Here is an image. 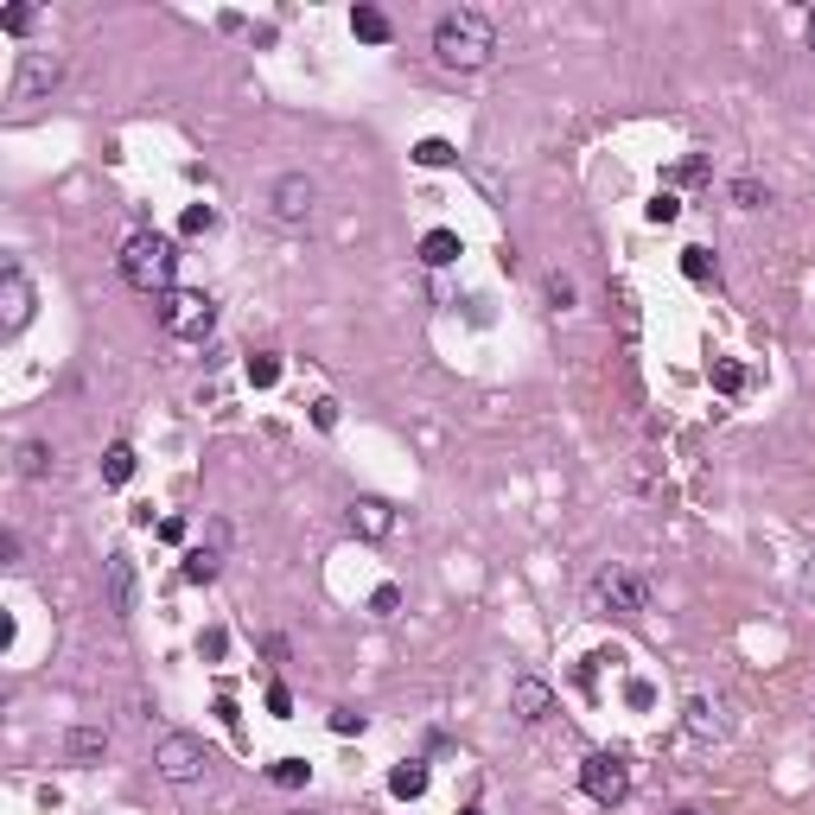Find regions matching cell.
Segmentation results:
<instances>
[{
  "label": "cell",
  "instance_id": "cell-41",
  "mask_svg": "<svg viewBox=\"0 0 815 815\" xmlns=\"http://www.w3.org/2000/svg\"><path fill=\"white\" fill-rule=\"evenodd\" d=\"M803 45L815 51V13H809V20H803Z\"/></svg>",
  "mask_w": 815,
  "mask_h": 815
},
{
  "label": "cell",
  "instance_id": "cell-13",
  "mask_svg": "<svg viewBox=\"0 0 815 815\" xmlns=\"http://www.w3.org/2000/svg\"><path fill=\"white\" fill-rule=\"evenodd\" d=\"M102 752H109V726H71L64 733V758L71 765H96Z\"/></svg>",
  "mask_w": 815,
  "mask_h": 815
},
{
  "label": "cell",
  "instance_id": "cell-12",
  "mask_svg": "<svg viewBox=\"0 0 815 815\" xmlns=\"http://www.w3.org/2000/svg\"><path fill=\"white\" fill-rule=\"evenodd\" d=\"M351 529L363 542H383L395 529V504H383V497H351Z\"/></svg>",
  "mask_w": 815,
  "mask_h": 815
},
{
  "label": "cell",
  "instance_id": "cell-38",
  "mask_svg": "<svg viewBox=\"0 0 815 815\" xmlns=\"http://www.w3.org/2000/svg\"><path fill=\"white\" fill-rule=\"evenodd\" d=\"M0 561H7V567H20V535H13V529L0 535Z\"/></svg>",
  "mask_w": 815,
  "mask_h": 815
},
{
  "label": "cell",
  "instance_id": "cell-25",
  "mask_svg": "<svg viewBox=\"0 0 815 815\" xmlns=\"http://www.w3.org/2000/svg\"><path fill=\"white\" fill-rule=\"evenodd\" d=\"M733 204H739V211H765V204H771V185H758V179H733Z\"/></svg>",
  "mask_w": 815,
  "mask_h": 815
},
{
  "label": "cell",
  "instance_id": "cell-34",
  "mask_svg": "<svg viewBox=\"0 0 815 815\" xmlns=\"http://www.w3.org/2000/svg\"><path fill=\"white\" fill-rule=\"evenodd\" d=\"M268 714H274V720H287V714H293V695H287V688H281V682H274V688H268Z\"/></svg>",
  "mask_w": 815,
  "mask_h": 815
},
{
  "label": "cell",
  "instance_id": "cell-15",
  "mask_svg": "<svg viewBox=\"0 0 815 815\" xmlns=\"http://www.w3.org/2000/svg\"><path fill=\"white\" fill-rule=\"evenodd\" d=\"M179 574L192 580V586H211V580L223 574V554H217L211 542H204V548H192V554H185V567H179Z\"/></svg>",
  "mask_w": 815,
  "mask_h": 815
},
{
  "label": "cell",
  "instance_id": "cell-18",
  "mask_svg": "<svg viewBox=\"0 0 815 815\" xmlns=\"http://www.w3.org/2000/svg\"><path fill=\"white\" fill-rule=\"evenodd\" d=\"M421 262H427V268L459 262V236H453V230H427V236H421Z\"/></svg>",
  "mask_w": 815,
  "mask_h": 815
},
{
  "label": "cell",
  "instance_id": "cell-7",
  "mask_svg": "<svg viewBox=\"0 0 815 815\" xmlns=\"http://www.w3.org/2000/svg\"><path fill=\"white\" fill-rule=\"evenodd\" d=\"M58 77H64V58H58V51H26L20 71H13V102L51 96V90H58Z\"/></svg>",
  "mask_w": 815,
  "mask_h": 815
},
{
  "label": "cell",
  "instance_id": "cell-23",
  "mask_svg": "<svg viewBox=\"0 0 815 815\" xmlns=\"http://www.w3.org/2000/svg\"><path fill=\"white\" fill-rule=\"evenodd\" d=\"M414 160H421L427 172H440V166H453V141H440V134H427L421 147H414Z\"/></svg>",
  "mask_w": 815,
  "mask_h": 815
},
{
  "label": "cell",
  "instance_id": "cell-29",
  "mask_svg": "<svg viewBox=\"0 0 815 815\" xmlns=\"http://www.w3.org/2000/svg\"><path fill=\"white\" fill-rule=\"evenodd\" d=\"M332 733H338V739L363 733V714H357V707H332Z\"/></svg>",
  "mask_w": 815,
  "mask_h": 815
},
{
  "label": "cell",
  "instance_id": "cell-2",
  "mask_svg": "<svg viewBox=\"0 0 815 815\" xmlns=\"http://www.w3.org/2000/svg\"><path fill=\"white\" fill-rule=\"evenodd\" d=\"M172 274H179V242L160 236V230H134L121 242V281L134 293H172Z\"/></svg>",
  "mask_w": 815,
  "mask_h": 815
},
{
  "label": "cell",
  "instance_id": "cell-20",
  "mask_svg": "<svg viewBox=\"0 0 815 815\" xmlns=\"http://www.w3.org/2000/svg\"><path fill=\"white\" fill-rule=\"evenodd\" d=\"M306 758H274L268 765V784H281V790H306Z\"/></svg>",
  "mask_w": 815,
  "mask_h": 815
},
{
  "label": "cell",
  "instance_id": "cell-11",
  "mask_svg": "<svg viewBox=\"0 0 815 815\" xmlns=\"http://www.w3.org/2000/svg\"><path fill=\"white\" fill-rule=\"evenodd\" d=\"M510 707H516V720L542 726L554 714V688L542 682V675H516V682H510Z\"/></svg>",
  "mask_w": 815,
  "mask_h": 815
},
{
  "label": "cell",
  "instance_id": "cell-30",
  "mask_svg": "<svg viewBox=\"0 0 815 815\" xmlns=\"http://www.w3.org/2000/svg\"><path fill=\"white\" fill-rule=\"evenodd\" d=\"M312 427H319V433L338 427V402H332V395H319V402H312Z\"/></svg>",
  "mask_w": 815,
  "mask_h": 815
},
{
  "label": "cell",
  "instance_id": "cell-3",
  "mask_svg": "<svg viewBox=\"0 0 815 815\" xmlns=\"http://www.w3.org/2000/svg\"><path fill=\"white\" fill-rule=\"evenodd\" d=\"M153 306H160V325H166L172 338H192V344L211 338V325H217V300H211L204 287H172V293H160Z\"/></svg>",
  "mask_w": 815,
  "mask_h": 815
},
{
  "label": "cell",
  "instance_id": "cell-17",
  "mask_svg": "<svg viewBox=\"0 0 815 815\" xmlns=\"http://www.w3.org/2000/svg\"><path fill=\"white\" fill-rule=\"evenodd\" d=\"M389 790L402 796V803H414V796H427V765H421V758L395 765V771H389Z\"/></svg>",
  "mask_w": 815,
  "mask_h": 815
},
{
  "label": "cell",
  "instance_id": "cell-8",
  "mask_svg": "<svg viewBox=\"0 0 815 815\" xmlns=\"http://www.w3.org/2000/svg\"><path fill=\"white\" fill-rule=\"evenodd\" d=\"M102 586H109V612H115V624H128L134 605H141V580H134V554H128V548H115L109 561H102Z\"/></svg>",
  "mask_w": 815,
  "mask_h": 815
},
{
  "label": "cell",
  "instance_id": "cell-5",
  "mask_svg": "<svg viewBox=\"0 0 815 815\" xmlns=\"http://www.w3.org/2000/svg\"><path fill=\"white\" fill-rule=\"evenodd\" d=\"M580 790L593 796L599 809H618L624 796H631V771H624V758H618V752H593V758L580 765Z\"/></svg>",
  "mask_w": 815,
  "mask_h": 815
},
{
  "label": "cell",
  "instance_id": "cell-1",
  "mask_svg": "<svg viewBox=\"0 0 815 815\" xmlns=\"http://www.w3.org/2000/svg\"><path fill=\"white\" fill-rule=\"evenodd\" d=\"M433 58L446 64V71H484V64L497 58V26L491 13L478 7H453L433 20Z\"/></svg>",
  "mask_w": 815,
  "mask_h": 815
},
{
  "label": "cell",
  "instance_id": "cell-6",
  "mask_svg": "<svg viewBox=\"0 0 815 815\" xmlns=\"http://www.w3.org/2000/svg\"><path fill=\"white\" fill-rule=\"evenodd\" d=\"M593 599L605 605V612L637 618V612H650V580L644 574H624V567H605V574L593 580Z\"/></svg>",
  "mask_w": 815,
  "mask_h": 815
},
{
  "label": "cell",
  "instance_id": "cell-44",
  "mask_svg": "<svg viewBox=\"0 0 815 815\" xmlns=\"http://www.w3.org/2000/svg\"><path fill=\"white\" fill-rule=\"evenodd\" d=\"M293 815H306V809H293Z\"/></svg>",
  "mask_w": 815,
  "mask_h": 815
},
{
  "label": "cell",
  "instance_id": "cell-43",
  "mask_svg": "<svg viewBox=\"0 0 815 815\" xmlns=\"http://www.w3.org/2000/svg\"><path fill=\"white\" fill-rule=\"evenodd\" d=\"M459 815H484V809H478V803H472V809H459Z\"/></svg>",
  "mask_w": 815,
  "mask_h": 815
},
{
  "label": "cell",
  "instance_id": "cell-4",
  "mask_svg": "<svg viewBox=\"0 0 815 815\" xmlns=\"http://www.w3.org/2000/svg\"><path fill=\"white\" fill-rule=\"evenodd\" d=\"M153 771H160L166 784L192 790V784H204V771H211V752H204L198 733H166L160 745H153Z\"/></svg>",
  "mask_w": 815,
  "mask_h": 815
},
{
  "label": "cell",
  "instance_id": "cell-40",
  "mask_svg": "<svg viewBox=\"0 0 815 815\" xmlns=\"http://www.w3.org/2000/svg\"><path fill=\"white\" fill-rule=\"evenodd\" d=\"M262 656L268 663H287V637H262Z\"/></svg>",
  "mask_w": 815,
  "mask_h": 815
},
{
  "label": "cell",
  "instance_id": "cell-32",
  "mask_svg": "<svg viewBox=\"0 0 815 815\" xmlns=\"http://www.w3.org/2000/svg\"><path fill=\"white\" fill-rule=\"evenodd\" d=\"M395 605H402L395 586H376V593H370V612H376V618H395Z\"/></svg>",
  "mask_w": 815,
  "mask_h": 815
},
{
  "label": "cell",
  "instance_id": "cell-10",
  "mask_svg": "<svg viewBox=\"0 0 815 815\" xmlns=\"http://www.w3.org/2000/svg\"><path fill=\"white\" fill-rule=\"evenodd\" d=\"M0 306H7V312H0V332L20 338L26 325H32V281H26V268H20V262L0 268Z\"/></svg>",
  "mask_w": 815,
  "mask_h": 815
},
{
  "label": "cell",
  "instance_id": "cell-35",
  "mask_svg": "<svg viewBox=\"0 0 815 815\" xmlns=\"http://www.w3.org/2000/svg\"><path fill=\"white\" fill-rule=\"evenodd\" d=\"M675 217H682V204H675L669 192H663V198H656V204H650V223H675Z\"/></svg>",
  "mask_w": 815,
  "mask_h": 815
},
{
  "label": "cell",
  "instance_id": "cell-24",
  "mask_svg": "<svg viewBox=\"0 0 815 815\" xmlns=\"http://www.w3.org/2000/svg\"><path fill=\"white\" fill-rule=\"evenodd\" d=\"M249 383H255V389H274V383H281V357H274V351H255V357H249Z\"/></svg>",
  "mask_w": 815,
  "mask_h": 815
},
{
  "label": "cell",
  "instance_id": "cell-21",
  "mask_svg": "<svg viewBox=\"0 0 815 815\" xmlns=\"http://www.w3.org/2000/svg\"><path fill=\"white\" fill-rule=\"evenodd\" d=\"M51 472V446L45 440H26L20 446V478H45Z\"/></svg>",
  "mask_w": 815,
  "mask_h": 815
},
{
  "label": "cell",
  "instance_id": "cell-39",
  "mask_svg": "<svg viewBox=\"0 0 815 815\" xmlns=\"http://www.w3.org/2000/svg\"><path fill=\"white\" fill-rule=\"evenodd\" d=\"M160 542H185V516H166V523H160Z\"/></svg>",
  "mask_w": 815,
  "mask_h": 815
},
{
  "label": "cell",
  "instance_id": "cell-33",
  "mask_svg": "<svg viewBox=\"0 0 815 815\" xmlns=\"http://www.w3.org/2000/svg\"><path fill=\"white\" fill-rule=\"evenodd\" d=\"M548 300L554 306H574V281H567V274H548Z\"/></svg>",
  "mask_w": 815,
  "mask_h": 815
},
{
  "label": "cell",
  "instance_id": "cell-9",
  "mask_svg": "<svg viewBox=\"0 0 815 815\" xmlns=\"http://www.w3.org/2000/svg\"><path fill=\"white\" fill-rule=\"evenodd\" d=\"M312 204H319V185H312L306 172H281V179L268 185V211L281 217V223H306Z\"/></svg>",
  "mask_w": 815,
  "mask_h": 815
},
{
  "label": "cell",
  "instance_id": "cell-36",
  "mask_svg": "<svg viewBox=\"0 0 815 815\" xmlns=\"http://www.w3.org/2000/svg\"><path fill=\"white\" fill-rule=\"evenodd\" d=\"M675 179H682V185H695V179H707V160H682V166H675Z\"/></svg>",
  "mask_w": 815,
  "mask_h": 815
},
{
  "label": "cell",
  "instance_id": "cell-14",
  "mask_svg": "<svg viewBox=\"0 0 815 815\" xmlns=\"http://www.w3.org/2000/svg\"><path fill=\"white\" fill-rule=\"evenodd\" d=\"M351 32H357L363 45H389V39H395L389 13H383V7H370V0H357V7H351Z\"/></svg>",
  "mask_w": 815,
  "mask_h": 815
},
{
  "label": "cell",
  "instance_id": "cell-28",
  "mask_svg": "<svg viewBox=\"0 0 815 815\" xmlns=\"http://www.w3.org/2000/svg\"><path fill=\"white\" fill-rule=\"evenodd\" d=\"M204 230H217V211L211 204H192V211H185V236H204Z\"/></svg>",
  "mask_w": 815,
  "mask_h": 815
},
{
  "label": "cell",
  "instance_id": "cell-37",
  "mask_svg": "<svg viewBox=\"0 0 815 815\" xmlns=\"http://www.w3.org/2000/svg\"><path fill=\"white\" fill-rule=\"evenodd\" d=\"M624 701H631V707H650L656 688H650V682H631V688H624Z\"/></svg>",
  "mask_w": 815,
  "mask_h": 815
},
{
  "label": "cell",
  "instance_id": "cell-22",
  "mask_svg": "<svg viewBox=\"0 0 815 815\" xmlns=\"http://www.w3.org/2000/svg\"><path fill=\"white\" fill-rule=\"evenodd\" d=\"M32 26H39V7H26V0H20V7H0V32H13V39H26Z\"/></svg>",
  "mask_w": 815,
  "mask_h": 815
},
{
  "label": "cell",
  "instance_id": "cell-26",
  "mask_svg": "<svg viewBox=\"0 0 815 815\" xmlns=\"http://www.w3.org/2000/svg\"><path fill=\"white\" fill-rule=\"evenodd\" d=\"M714 389H720V395H739V389H745V370H739L733 357H720V363H714Z\"/></svg>",
  "mask_w": 815,
  "mask_h": 815
},
{
  "label": "cell",
  "instance_id": "cell-27",
  "mask_svg": "<svg viewBox=\"0 0 815 815\" xmlns=\"http://www.w3.org/2000/svg\"><path fill=\"white\" fill-rule=\"evenodd\" d=\"M682 274H688V281H714V262H707V249H682Z\"/></svg>",
  "mask_w": 815,
  "mask_h": 815
},
{
  "label": "cell",
  "instance_id": "cell-42",
  "mask_svg": "<svg viewBox=\"0 0 815 815\" xmlns=\"http://www.w3.org/2000/svg\"><path fill=\"white\" fill-rule=\"evenodd\" d=\"M675 815H707V809H675Z\"/></svg>",
  "mask_w": 815,
  "mask_h": 815
},
{
  "label": "cell",
  "instance_id": "cell-19",
  "mask_svg": "<svg viewBox=\"0 0 815 815\" xmlns=\"http://www.w3.org/2000/svg\"><path fill=\"white\" fill-rule=\"evenodd\" d=\"M682 714H688V733H695V739H714V733H720V714H714V701H701V695H695V701L682 707Z\"/></svg>",
  "mask_w": 815,
  "mask_h": 815
},
{
  "label": "cell",
  "instance_id": "cell-16",
  "mask_svg": "<svg viewBox=\"0 0 815 815\" xmlns=\"http://www.w3.org/2000/svg\"><path fill=\"white\" fill-rule=\"evenodd\" d=\"M128 478H134V446H128V440H115L109 453H102V484H109V491H121Z\"/></svg>",
  "mask_w": 815,
  "mask_h": 815
},
{
  "label": "cell",
  "instance_id": "cell-31",
  "mask_svg": "<svg viewBox=\"0 0 815 815\" xmlns=\"http://www.w3.org/2000/svg\"><path fill=\"white\" fill-rule=\"evenodd\" d=\"M223 650H230V637H223V631H204V637H198V656H204V663H223Z\"/></svg>",
  "mask_w": 815,
  "mask_h": 815
}]
</instances>
